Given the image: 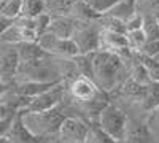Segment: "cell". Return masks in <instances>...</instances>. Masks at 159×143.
<instances>
[{"mask_svg":"<svg viewBox=\"0 0 159 143\" xmlns=\"http://www.w3.org/2000/svg\"><path fill=\"white\" fill-rule=\"evenodd\" d=\"M89 56L92 65V80L103 92H115L129 78V59L123 57L121 54L99 49Z\"/></svg>","mask_w":159,"mask_h":143,"instance_id":"obj_1","label":"cell"},{"mask_svg":"<svg viewBox=\"0 0 159 143\" xmlns=\"http://www.w3.org/2000/svg\"><path fill=\"white\" fill-rule=\"evenodd\" d=\"M19 114L22 124L27 127L30 134H34L38 138H45L48 141L57 137L59 127L64 118L67 116L61 105L43 111H19Z\"/></svg>","mask_w":159,"mask_h":143,"instance_id":"obj_2","label":"cell"},{"mask_svg":"<svg viewBox=\"0 0 159 143\" xmlns=\"http://www.w3.org/2000/svg\"><path fill=\"white\" fill-rule=\"evenodd\" d=\"M127 119H129V116L124 113L123 108H119L118 105H115L111 102H107L105 107L100 110L96 124L108 135H111L115 140L123 141Z\"/></svg>","mask_w":159,"mask_h":143,"instance_id":"obj_3","label":"cell"},{"mask_svg":"<svg viewBox=\"0 0 159 143\" xmlns=\"http://www.w3.org/2000/svg\"><path fill=\"white\" fill-rule=\"evenodd\" d=\"M100 32L102 25L99 21L81 22L73 34V42L78 46L80 54H92L100 49Z\"/></svg>","mask_w":159,"mask_h":143,"instance_id":"obj_4","label":"cell"},{"mask_svg":"<svg viewBox=\"0 0 159 143\" xmlns=\"http://www.w3.org/2000/svg\"><path fill=\"white\" fill-rule=\"evenodd\" d=\"M91 126L92 124L86 121L83 116L69 114L64 118L56 138L59 140V143H83L89 135Z\"/></svg>","mask_w":159,"mask_h":143,"instance_id":"obj_5","label":"cell"},{"mask_svg":"<svg viewBox=\"0 0 159 143\" xmlns=\"http://www.w3.org/2000/svg\"><path fill=\"white\" fill-rule=\"evenodd\" d=\"M65 96H67V83L61 81L51 89L45 91V92L38 94L35 97L27 99L25 105L22 107L21 111H43V110H51L64 102Z\"/></svg>","mask_w":159,"mask_h":143,"instance_id":"obj_6","label":"cell"},{"mask_svg":"<svg viewBox=\"0 0 159 143\" xmlns=\"http://www.w3.org/2000/svg\"><path fill=\"white\" fill-rule=\"evenodd\" d=\"M37 43L42 46L48 54L56 56V57H64V59H72L80 54L78 46L73 42V38H59L54 34L45 32L38 37Z\"/></svg>","mask_w":159,"mask_h":143,"instance_id":"obj_7","label":"cell"},{"mask_svg":"<svg viewBox=\"0 0 159 143\" xmlns=\"http://www.w3.org/2000/svg\"><path fill=\"white\" fill-rule=\"evenodd\" d=\"M123 143H159V141L154 137V134L150 131L147 121H142L137 118H129Z\"/></svg>","mask_w":159,"mask_h":143,"instance_id":"obj_8","label":"cell"},{"mask_svg":"<svg viewBox=\"0 0 159 143\" xmlns=\"http://www.w3.org/2000/svg\"><path fill=\"white\" fill-rule=\"evenodd\" d=\"M19 67V53L16 43L0 42V76L15 78Z\"/></svg>","mask_w":159,"mask_h":143,"instance_id":"obj_9","label":"cell"},{"mask_svg":"<svg viewBox=\"0 0 159 143\" xmlns=\"http://www.w3.org/2000/svg\"><path fill=\"white\" fill-rule=\"evenodd\" d=\"M7 137L10 138L11 143H48V140L38 138V137H35L34 134H30L27 131V127L22 124V119H21L19 113L15 116V119H13L8 132H7Z\"/></svg>","mask_w":159,"mask_h":143,"instance_id":"obj_10","label":"cell"},{"mask_svg":"<svg viewBox=\"0 0 159 143\" xmlns=\"http://www.w3.org/2000/svg\"><path fill=\"white\" fill-rule=\"evenodd\" d=\"M80 22L75 21L72 16H52L51 15V22L48 25L49 34H54L59 38H72L73 34L76 32Z\"/></svg>","mask_w":159,"mask_h":143,"instance_id":"obj_11","label":"cell"},{"mask_svg":"<svg viewBox=\"0 0 159 143\" xmlns=\"http://www.w3.org/2000/svg\"><path fill=\"white\" fill-rule=\"evenodd\" d=\"M137 13V0H118V2L103 15H108L115 19L123 21L124 24Z\"/></svg>","mask_w":159,"mask_h":143,"instance_id":"obj_12","label":"cell"},{"mask_svg":"<svg viewBox=\"0 0 159 143\" xmlns=\"http://www.w3.org/2000/svg\"><path fill=\"white\" fill-rule=\"evenodd\" d=\"M80 0H46V11L52 16H70Z\"/></svg>","mask_w":159,"mask_h":143,"instance_id":"obj_13","label":"cell"},{"mask_svg":"<svg viewBox=\"0 0 159 143\" xmlns=\"http://www.w3.org/2000/svg\"><path fill=\"white\" fill-rule=\"evenodd\" d=\"M46 11V0H21V16L37 18Z\"/></svg>","mask_w":159,"mask_h":143,"instance_id":"obj_14","label":"cell"},{"mask_svg":"<svg viewBox=\"0 0 159 143\" xmlns=\"http://www.w3.org/2000/svg\"><path fill=\"white\" fill-rule=\"evenodd\" d=\"M126 38H127L129 48H130L132 51H140V49L143 48V45L150 40L147 30H145V27L127 30V32H126Z\"/></svg>","mask_w":159,"mask_h":143,"instance_id":"obj_15","label":"cell"},{"mask_svg":"<svg viewBox=\"0 0 159 143\" xmlns=\"http://www.w3.org/2000/svg\"><path fill=\"white\" fill-rule=\"evenodd\" d=\"M0 15L10 19H18L21 16V0H3L0 3Z\"/></svg>","mask_w":159,"mask_h":143,"instance_id":"obj_16","label":"cell"},{"mask_svg":"<svg viewBox=\"0 0 159 143\" xmlns=\"http://www.w3.org/2000/svg\"><path fill=\"white\" fill-rule=\"evenodd\" d=\"M88 137H89V140L92 143H119L111 135H108L105 131H102L97 124H92L91 126V131H89V135Z\"/></svg>","mask_w":159,"mask_h":143,"instance_id":"obj_17","label":"cell"},{"mask_svg":"<svg viewBox=\"0 0 159 143\" xmlns=\"http://www.w3.org/2000/svg\"><path fill=\"white\" fill-rule=\"evenodd\" d=\"M145 121H147L150 131L154 134V137L159 141V105L148 113V116H147V119H145Z\"/></svg>","mask_w":159,"mask_h":143,"instance_id":"obj_18","label":"cell"},{"mask_svg":"<svg viewBox=\"0 0 159 143\" xmlns=\"http://www.w3.org/2000/svg\"><path fill=\"white\" fill-rule=\"evenodd\" d=\"M11 24H13V19H10V18H7L3 15H0V38H2L3 32L10 27Z\"/></svg>","mask_w":159,"mask_h":143,"instance_id":"obj_19","label":"cell"},{"mask_svg":"<svg viewBox=\"0 0 159 143\" xmlns=\"http://www.w3.org/2000/svg\"><path fill=\"white\" fill-rule=\"evenodd\" d=\"M13 119H15V118H7V119H0V137H2V135H7L8 129H10L11 123H13Z\"/></svg>","mask_w":159,"mask_h":143,"instance_id":"obj_20","label":"cell"},{"mask_svg":"<svg viewBox=\"0 0 159 143\" xmlns=\"http://www.w3.org/2000/svg\"><path fill=\"white\" fill-rule=\"evenodd\" d=\"M10 87H11V84L10 83H7L3 78H0V99H2L8 91H10Z\"/></svg>","mask_w":159,"mask_h":143,"instance_id":"obj_21","label":"cell"}]
</instances>
